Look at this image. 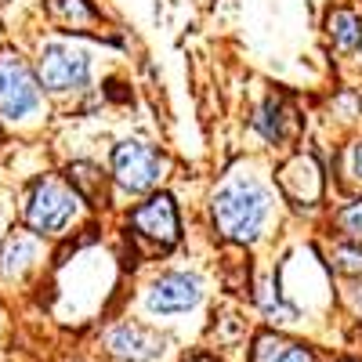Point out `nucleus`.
Returning a JSON list of instances; mask_svg holds the SVG:
<instances>
[{"label": "nucleus", "instance_id": "f3484780", "mask_svg": "<svg viewBox=\"0 0 362 362\" xmlns=\"http://www.w3.org/2000/svg\"><path fill=\"white\" fill-rule=\"evenodd\" d=\"M283 351H286L283 341H272V337H261L257 341V362H279Z\"/></svg>", "mask_w": 362, "mask_h": 362}, {"label": "nucleus", "instance_id": "20e7f679", "mask_svg": "<svg viewBox=\"0 0 362 362\" xmlns=\"http://www.w3.org/2000/svg\"><path fill=\"white\" fill-rule=\"evenodd\" d=\"M40 83L51 87V90H73V87H83L87 76H90V58L83 47H73V44H47L40 51Z\"/></svg>", "mask_w": 362, "mask_h": 362}, {"label": "nucleus", "instance_id": "39448f33", "mask_svg": "<svg viewBox=\"0 0 362 362\" xmlns=\"http://www.w3.org/2000/svg\"><path fill=\"white\" fill-rule=\"evenodd\" d=\"M40 105V87L18 54H0V112L18 119Z\"/></svg>", "mask_w": 362, "mask_h": 362}, {"label": "nucleus", "instance_id": "7ed1b4c3", "mask_svg": "<svg viewBox=\"0 0 362 362\" xmlns=\"http://www.w3.org/2000/svg\"><path fill=\"white\" fill-rule=\"evenodd\" d=\"M73 210H76V192H69L58 181H37L25 203V221L40 235H54L69 225Z\"/></svg>", "mask_w": 362, "mask_h": 362}, {"label": "nucleus", "instance_id": "9b49d317", "mask_svg": "<svg viewBox=\"0 0 362 362\" xmlns=\"http://www.w3.org/2000/svg\"><path fill=\"white\" fill-rule=\"evenodd\" d=\"M326 29H329V37H334V44L341 51H351L362 44V18L348 8H337V11H329L326 18Z\"/></svg>", "mask_w": 362, "mask_h": 362}, {"label": "nucleus", "instance_id": "dca6fc26", "mask_svg": "<svg viewBox=\"0 0 362 362\" xmlns=\"http://www.w3.org/2000/svg\"><path fill=\"white\" fill-rule=\"evenodd\" d=\"M334 257H337V268L351 272V276H362V250L358 247H341V250H334Z\"/></svg>", "mask_w": 362, "mask_h": 362}, {"label": "nucleus", "instance_id": "f03ea898", "mask_svg": "<svg viewBox=\"0 0 362 362\" xmlns=\"http://www.w3.org/2000/svg\"><path fill=\"white\" fill-rule=\"evenodd\" d=\"M112 174L127 192H148V189H156V181L163 177V160L153 145L127 138V141H119L116 153H112Z\"/></svg>", "mask_w": 362, "mask_h": 362}, {"label": "nucleus", "instance_id": "1a4fd4ad", "mask_svg": "<svg viewBox=\"0 0 362 362\" xmlns=\"http://www.w3.org/2000/svg\"><path fill=\"white\" fill-rule=\"evenodd\" d=\"M279 181H283V192H286L290 199H297L300 206L319 199V185H322V181H319L315 163L305 160V156H297L293 163H286L283 174H279Z\"/></svg>", "mask_w": 362, "mask_h": 362}, {"label": "nucleus", "instance_id": "ddd939ff", "mask_svg": "<svg viewBox=\"0 0 362 362\" xmlns=\"http://www.w3.org/2000/svg\"><path fill=\"white\" fill-rule=\"evenodd\" d=\"M254 124L264 131V138H272V141H279L283 134H286V127H283V116H279V105L276 102H268L261 112H257V119Z\"/></svg>", "mask_w": 362, "mask_h": 362}, {"label": "nucleus", "instance_id": "4468645a", "mask_svg": "<svg viewBox=\"0 0 362 362\" xmlns=\"http://www.w3.org/2000/svg\"><path fill=\"white\" fill-rule=\"evenodd\" d=\"M337 225H341V232H348V239L362 243V199H358V203H348V206L341 210Z\"/></svg>", "mask_w": 362, "mask_h": 362}, {"label": "nucleus", "instance_id": "9d476101", "mask_svg": "<svg viewBox=\"0 0 362 362\" xmlns=\"http://www.w3.org/2000/svg\"><path fill=\"white\" fill-rule=\"evenodd\" d=\"M33 257H37V243H33V239H29V235H11L4 243V250H0V276H4V279L22 276Z\"/></svg>", "mask_w": 362, "mask_h": 362}, {"label": "nucleus", "instance_id": "aec40b11", "mask_svg": "<svg viewBox=\"0 0 362 362\" xmlns=\"http://www.w3.org/2000/svg\"><path fill=\"white\" fill-rule=\"evenodd\" d=\"M185 362H218L214 355H206V351H196V355H189Z\"/></svg>", "mask_w": 362, "mask_h": 362}, {"label": "nucleus", "instance_id": "412c9836", "mask_svg": "<svg viewBox=\"0 0 362 362\" xmlns=\"http://www.w3.org/2000/svg\"><path fill=\"white\" fill-rule=\"evenodd\" d=\"M358 58H362V44H358Z\"/></svg>", "mask_w": 362, "mask_h": 362}, {"label": "nucleus", "instance_id": "f8f14e48", "mask_svg": "<svg viewBox=\"0 0 362 362\" xmlns=\"http://www.w3.org/2000/svg\"><path fill=\"white\" fill-rule=\"evenodd\" d=\"M69 181H73V192L90 199V203H102L105 199V177L98 167H90V163H73L69 167Z\"/></svg>", "mask_w": 362, "mask_h": 362}, {"label": "nucleus", "instance_id": "f257e3e1", "mask_svg": "<svg viewBox=\"0 0 362 362\" xmlns=\"http://www.w3.org/2000/svg\"><path fill=\"white\" fill-rule=\"evenodd\" d=\"M268 218V192L257 181H232L214 196V225L232 243H254Z\"/></svg>", "mask_w": 362, "mask_h": 362}, {"label": "nucleus", "instance_id": "6e6552de", "mask_svg": "<svg viewBox=\"0 0 362 362\" xmlns=\"http://www.w3.org/2000/svg\"><path fill=\"white\" fill-rule=\"evenodd\" d=\"M105 348L124 362H153L167 351V337H160L156 329L138 326V322H119L105 334Z\"/></svg>", "mask_w": 362, "mask_h": 362}, {"label": "nucleus", "instance_id": "6ab92c4d", "mask_svg": "<svg viewBox=\"0 0 362 362\" xmlns=\"http://www.w3.org/2000/svg\"><path fill=\"white\" fill-rule=\"evenodd\" d=\"M351 167H355V174L362 177V145L355 148V156H351Z\"/></svg>", "mask_w": 362, "mask_h": 362}, {"label": "nucleus", "instance_id": "2eb2a0df", "mask_svg": "<svg viewBox=\"0 0 362 362\" xmlns=\"http://www.w3.org/2000/svg\"><path fill=\"white\" fill-rule=\"evenodd\" d=\"M51 11L62 18H90V8L83 0H51Z\"/></svg>", "mask_w": 362, "mask_h": 362}, {"label": "nucleus", "instance_id": "423d86ee", "mask_svg": "<svg viewBox=\"0 0 362 362\" xmlns=\"http://www.w3.org/2000/svg\"><path fill=\"white\" fill-rule=\"evenodd\" d=\"M131 228L148 239V243H156V247H174L177 243V235H181V225H177V206L167 192L153 196V199H145L134 214H131Z\"/></svg>", "mask_w": 362, "mask_h": 362}, {"label": "nucleus", "instance_id": "a211bd4d", "mask_svg": "<svg viewBox=\"0 0 362 362\" xmlns=\"http://www.w3.org/2000/svg\"><path fill=\"white\" fill-rule=\"evenodd\" d=\"M279 362H315V355L305 344H286V351L279 355Z\"/></svg>", "mask_w": 362, "mask_h": 362}, {"label": "nucleus", "instance_id": "0eeeda50", "mask_svg": "<svg viewBox=\"0 0 362 362\" xmlns=\"http://www.w3.org/2000/svg\"><path fill=\"white\" fill-rule=\"evenodd\" d=\"M145 305L153 315H181L199 305V279L189 272H167L145 293Z\"/></svg>", "mask_w": 362, "mask_h": 362}]
</instances>
